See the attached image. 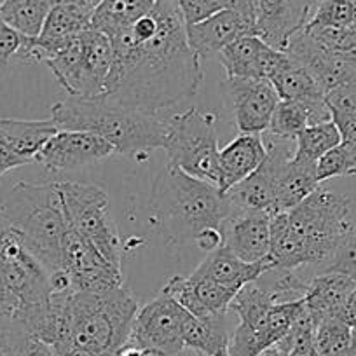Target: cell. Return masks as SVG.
Masks as SVG:
<instances>
[{"label":"cell","instance_id":"1","mask_svg":"<svg viewBox=\"0 0 356 356\" xmlns=\"http://www.w3.org/2000/svg\"><path fill=\"white\" fill-rule=\"evenodd\" d=\"M157 26L136 39L128 29L114 37V61L105 86L108 102L143 114L170 118L197 95L201 58L191 47L177 0H156Z\"/></svg>","mask_w":356,"mask_h":356},{"label":"cell","instance_id":"2","mask_svg":"<svg viewBox=\"0 0 356 356\" xmlns=\"http://www.w3.org/2000/svg\"><path fill=\"white\" fill-rule=\"evenodd\" d=\"M356 225V203L346 194L318 187L292 210L271 215L275 271H296L327 262Z\"/></svg>","mask_w":356,"mask_h":356},{"label":"cell","instance_id":"3","mask_svg":"<svg viewBox=\"0 0 356 356\" xmlns=\"http://www.w3.org/2000/svg\"><path fill=\"white\" fill-rule=\"evenodd\" d=\"M51 119L60 129L89 131L107 140L118 154L140 157L163 149L168 118L112 104L105 97H68L53 105Z\"/></svg>","mask_w":356,"mask_h":356},{"label":"cell","instance_id":"4","mask_svg":"<svg viewBox=\"0 0 356 356\" xmlns=\"http://www.w3.org/2000/svg\"><path fill=\"white\" fill-rule=\"evenodd\" d=\"M150 207L171 241H193L207 229H224L231 204L217 186L168 164L156 177Z\"/></svg>","mask_w":356,"mask_h":356},{"label":"cell","instance_id":"5","mask_svg":"<svg viewBox=\"0 0 356 356\" xmlns=\"http://www.w3.org/2000/svg\"><path fill=\"white\" fill-rule=\"evenodd\" d=\"M0 215L51 273L63 269L68 222L58 184L18 182L0 197Z\"/></svg>","mask_w":356,"mask_h":356},{"label":"cell","instance_id":"6","mask_svg":"<svg viewBox=\"0 0 356 356\" xmlns=\"http://www.w3.org/2000/svg\"><path fill=\"white\" fill-rule=\"evenodd\" d=\"M138 309L136 297L122 286L72 292L67 299V342L98 356L115 355L128 342Z\"/></svg>","mask_w":356,"mask_h":356},{"label":"cell","instance_id":"7","mask_svg":"<svg viewBox=\"0 0 356 356\" xmlns=\"http://www.w3.org/2000/svg\"><path fill=\"white\" fill-rule=\"evenodd\" d=\"M302 299L275 302L271 292L259 282L243 286L232 299L229 311H234L239 325L229 335V356H260L275 348L292 327Z\"/></svg>","mask_w":356,"mask_h":356},{"label":"cell","instance_id":"8","mask_svg":"<svg viewBox=\"0 0 356 356\" xmlns=\"http://www.w3.org/2000/svg\"><path fill=\"white\" fill-rule=\"evenodd\" d=\"M163 149L166 150L170 166L218 187L220 150L217 115L197 108L171 114L166 121Z\"/></svg>","mask_w":356,"mask_h":356},{"label":"cell","instance_id":"9","mask_svg":"<svg viewBox=\"0 0 356 356\" xmlns=\"http://www.w3.org/2000/svg\"><path fill=\"white\" fill-rule=\"evenodd\" d=\"M56 184L63 197L68 225L84 236L118 271H122V245L108 215L107 193L98 186L72 180Z\"/></svg>","mask_w":356,"mask_h":356},{"label":"cell","instance_id":"10","mask_svg":"<svg viewBox=\"0 0 356 356\" xmlns=\"http://www.w3.org/2000/svg\"><path fill=\"white\" fill-rule=\"evenodd\" d=\"M187 318L189 313L177 300L161 292L138 309L128 342L156 349L164 356H178L186 349L184 325Z\"/></svg>","mask_w":356,"mask_h":356},{"label":"cell","instance_id":"11","mask_svg":"<svg viewBox=\"0 0 356 356\" xmlns=\"http://www.w3.org/2000/svg\"><path fill=\"white\" fill-rule=\"evenodd\" d=\"M63 269L70 276L75 292H104L122 286V271H118L70 225L63 241Z\"/></svg>","mask_w":356,"mask_h":356},{"label":"cell","instance_id":"12","mask_svg":"<svg viewBox=\"0 0 356 356\" xmlns=\"http://www.w3.org/2000/svg\"><path fill=\"white\" fill-rule=\"evenodd\" d=\"M112 154H115L114 147L95 133L60 129L37 154L35 161L47 171L61 173L89 166Z\"/></svg>","mask_w":356,"mask_h":356},{"label":"cell","instance_id":"13","mask_svg":"<svg viewBox=\"0 0 356 356\" xmlns=\"http://www.w3.org/2000/svg\"><path fill=\"white\" fill-rule=\"evenodd\" d=\"M283 53L306 68L323 89L325 95L337 86L356 79V54H342L325 49L304 30L292 37Z\"/></svg>","mask_w":356,"mask_h":356},{"label":"cell","instance_id":"14","mask_svg":"<svg viewBox=\"0 0 356 356\" xmlns=\"http://www.w3.org/2000/svg\"><path fill=\"white\" fill-rule=\"evenodd\" d=\"M229 95L234 107V121L241 133L262 135L269 128L271 115L280 97L275 86L267 79H227Z\"/></svg>","mask_w":356,"mask_h":356},{"label":"cell","instance_id":"15","mask_svg":"<svg viewBox=\"0 0 356 356\" xmlns=\"http://www.w3.org/2000/svg\"><path fill=\"white\" fill-rule=\"evenodd\" d=\"M313 0H257L255 35L285 51L293 35L306 26Z\"/></svg>","mask_w":356,"mask_h":356},{"label":"cell","instance_id":"16","mask_svg":"<svg viewBox=\"0 0 356 356\" xmlns=\"http://www.w3.org/2000/svg\"><path fill=\"white\" fill-rule=\"evenodd\" d=\"M227 79H267L286 61V53L275 49L257 35H243L217 54Z\"/></svg>","mask_w":356,"mask_h":356},{"label":"cell","instance_id":"17","mask_svg":"<svg viewBox=\"0 0 356 356\" xmlns=\"http://www.w3.org/2000/svg\"><path fill=\"white\" fill-rule=\"evenodd\" d=\"M283 140L269 136L266 143L267 156L264 163L250 177L236 184L225 193L231 213L236 211H267L276 213L275 201V168Z\"/></svg>","mask_w":356,"mask_h":356},{"label":"cell","instance_id":"18","mask_svg":"<svg viewBox=\"0 0 356 356\" xmlns=\"http://www.w3.org/2000/svg\"><path fill=\"white\" fill-rule=\"evenodd\" d=\"M289 140H283L280 149L278 161L275 168V201L276 213L292 210L299 203H302L309 194L320 187L316 175V163L300 159L293 156L296 149H292ZM275 215V213H273Z\"/></svg>","mask_w":356,"mask_h":356},{"label":"cell","instance_id":"19","mask_svg":"<svg viewBox=\"0 0 356 356\" xmlns=\"http://www.w3.org/2000/svg\"><path fill=\"white\" fill-rule=\"evenodd\" d=\"M224 245L245 262H262L271 253V213L236 211L224 224Z\"/></svg>","mask_w":356,"mask_h":356},{"label":"cell","instance_id":"20","mask_svg":"<svg viewBox=\"0 0 356 356\" xmlns=\"http://www.w3.org/2000/svg\"><path fill=\"white\" fill-rule=\"evenodd\" d=\"M243 35H255V25L236 9H224L203 22L187 25V39L201 60L217 56Z\"/></svg>","mask_w":356,"mask_h":356},{"label":"cell","instance_id":"21","mask_svg":"<svg viewBox=\"0 0 356 356\" xmlns=\"http://www.w3.org/2000/svg\"><path fill=\"white\" fill-rule=\"evenodd\" d=\"M271 271H275V266L269 259L262 262H245L238 255H234L227 246L222 245L220 248L213 250L196 267L194 273L238 293L243 286L259 282L262 276Z\"/></svg>","mask_w":356,"mask_h":356},{"label":"cell","instance_id":"22","mask_svg":"<svg viewBox=\"0 0 356 356\" xmlns=\"http://www.w3.org/2000/svg\"><path fill=\"white\" fill-rule=\"evenodd\" d=\"M82 46V74L81 93L82 98H97L105 95V86L111 75L114 61V46L105 33L91 29L81 33Z\"/></svg>","mask_w":356,"mask_h":356},{"label":"cell","instance_id":"23","mask_svg":"<svg viewBox=\"0 0 356 356\" xmlns=\"http://www.w3.org/2000/svg\"><path fill=\"white\" fill-rule=\"evenodd\" d=\"M267 156L266 142L262 135L257 133H239L229 145L220 150L218 163H220V193H227L229 189L245 180L253 173Z\"/></svg>","mask_w":356,"mask_h":356},{"label":"cell","instance_id":"24","mask_svg":"<svg viewBox=\"0 0 356 356\" xmlns=\"http://www.w3.org/2000/svg\"><path fill=\"white\" fill-rule=\"evenodd\" d=\"M356 289V282L349 276L341 273L323 271L321 275L314 276L311 282H307V292L304 296L307 309L311 311L314 318V323L318 320L327 316H339L341 309L344 307L346 300L349 299Z\"/></svg>","mask_w":356,"mask_h":356},{"label":"cell","instance_id":"25","mask_svg":"<svg viewBox=\"0 0 356 356\" xmlns=\"http://www.w3.org/2000/svg\"><path fill=\"white\" fill-rule=\"evenodd\" d=\"M332 121L330 108L327 107V102L320 105H306L300 102L280 100L275 112L271 115V122L267 133L269 136H275L280 140H289L296 142L297 136L311 124L318 122Z\"/></svg>","mask_w":356,"mask_h":356},{"label":"cell","instance_id":"26","mask_svg":"<svg viewBox=\"0 0 356 356\" xmlns=\"http://www.w3.org/2000/svg\"><path fill=\"white\" fill-rule=\"evenodd\" d=\"M60 131L53 119L44 121H25V119H0V135L11 145V149L29 163L35 161L37 154L49 142L51 136Z\"/></svg>","mask_w":356,"mask_h":356},{"label":"cell","instance_id":"27","mask_svg":"<svg viewBox=\"0 0 356 356\" xmlns=\"http://www.w3.org/2000/svg\"><path fill=\"white\" fill-rule=\"evenodd\" d=\"M280 100L300 102L306 105L325 104V93L313 75L286 54V61L271 77Z\"/></svg>","mask_w":356,"mask_h":356},{"label":"cell","instance_id":"28","mask_svg":"<svg viewBox=\"0 0 356 356\" xmlns=\"http://www.w3.org/2000/svg\"><path fill=\"white\" fill-rule=\"evenodd\" d=\"M156 0H100L91 16V29L114 39L152 9Z\"/></svg>","mask_w":356,"mask_h":356},{"label":"cell","instance_id":"29","mask_svg":"<svg viewBox=\"0 0 356 356\" xmlns=\"http://www.w3.org/2000/svg\"><path fill=\"white\" fill-rule=\"evenodd\" d=\"M184 344L204 356H213L227 349L229 334L225 314L210 318H196L189 314L184 325Z\"/></svg>","mask_w":356,"mask_h":356},{"label":"cell","instance_id":"30","mask_svg":"<svg viewBox=\"0 0 356 356\" xmlns=\"http://www.w3.org/2000/svg\"><path fill=\"white\" fill-rule=\"evenodd\" d=\"M51 8L49 0H4L0 4V16L22 37L35 39L42 32Z\"/></svg>","mask_w":356,"mask_h":356},{"label":"cell","instance_id":"31","mask_svg":"<svg viewBox=\"0 0 356 356\" xmlns=\"http://www.w3.org/2000/svg\"><path fill=\"white\" fill-rule=\"evenodd\" d=\"M332 121L341 133L342 143L356 152V79L337 86L325 95Z\"/></svg>","mask_w":356,"mask_h":356},{"label":"cell","instance_id":"32","mask_svg":"<svg viewBox=\"0 0 356 356\" xmlns=\"http://www.w3.org/2000/svg\"><path fill=\"white\" fill-rule=\"evenodd\" d=\"M56 81L60 82L68 93V97H79L81 93V74H82V46L81 35L68 40L61 46L49 60L46 61Z\"/></svg>","mask_w":356,"mask_h":356},{"label":"cell","instance_id":"33","mask_svg":"<svg viewBox=\"0 0 356 356\" xmlns=\"http://www.w3.org/2000/svg\"><path fill=\"white\" fill-rule=\"evenodd\" d=\"M341 142V133H339L334 121L318 122V124L307 126V128L297 136L296 152H293V156L316 163L321 156H325L328 150L337 147Z\"/></svg>","mask_w":356,"mask_h":356},{"label":"cell","instance_id":"34","mask_svg":"<svg viewBox=\"0 0 356 356\" xmlns=\"http://www.w3.org/2000/svg\"><path fill=\"white\" fill-rule=\"evenodd\" d=\"M353 342L349 325L335 316L318 320L314 328V346L320 356H348Z\"/></svg>","mask_w":356,"mask_h":356},{"label":"cell","instance_id":"35","mask_svg":"<svg viewBox=\"0 0 356 356\" xmlns=\"http://www.w3.org/2000/svg\"><path fill=\"white\" fill-rule=\"evenodd\" d=\"M189 282L193 285L194 292H196L197 299H200V302L203 304V307L208 311L210 316H218V314L227 313L232 299L236 297V292L217 285L215 282L197 275V273H193L189 276Z\"/></svg>","mask_w":356,"mask_h":356},{"label":"cell","instance_id":"36","mask_svg":"<svg viewBox=\"0 0 356 356\" xmlns=\"http://www.w3.org/2000/svg\"><path fill=\"white\" fill-rule=\"evenodd\" d=\"M316 175L320 184L330 178L356 175V152L341 142L316 161Z\"/></svg>","mask_w":356,"mask_h":356},{"label":"cell","instance_id":"37","mask_svg":"<svg viewBox=\"0 0 356 356\" xmlns=\"http://www.w3.org/2000/svg\"><path fill=\"white\" fill-rule=\"evenodd\" d=\"M32 335L18 318H0V356H19Z\"/></svg>","mask_w":356,"mask_h":356},{"label":"cell","instance_id":"38","mask_svg":"<svg viewBox=\"0 0 356 356\" xmlns=\"http://www.w3.org/2000/svg\"><path fill=\"white\" fill-rule=\"evenodd\" d=\"M238 0H177L186 25H194L224 9H234Z\"/></svg>","mask_w":356,"mask_h":356},{"label":"cell","instance_id":"39","mask_svg":"<svg viewBox=\"0 0 356 356\" xmlns=\"http://www.w3.org/2000/svg\"><path fill=\"white\" fill-rule=\"evenodd\" d=\"M327 262L325 271L341 273L356 282V225L342 239L341 245L335 248L334 255Z\"/></svg>","mask_w":356,"mask_h":356},{"label":"cell","instance_id":"40","mask_svg":"<svg viewBox=\"0 0 356 356\" xmlns=\"http://www.w3.org/2000/svg\"><path fill=\"white\" fill-rule=\"evenodd\" d=\"M25 164H29V161L19 156V154H16L11 149V145L0 135V177L8 173V171L15 170V168L25 166Z\"/></svg>","mask_w":356,"mask_h":356},{"label":"cell","instance_id":"41","mask_svg":"<svg viewBox=\"0 0 356 356\" xmlns=\"http://www.w3.org/2000/svg\"><path fill=\"white\" fill-rule=\"evenodd\" d=\"M337 318L339 320L344 321L346 325H349L353 332H356V289H355V292L349 296V299L346 300L344 307H342Z\"/></svg>","mask_w":356,"mask_h":356},{"label":"cell","instance_id":"42","mask_svg":"<svg viewBox=\"0 0 356 356\" xmlns=\"http://www.w3.org/2000/svg\"><path fill=\"white\" fill-rule=\"evenodd\" d=\"M19 356H54V353H53V348H51L49 344H46V342L32 337Z\"/></svg>","mask_w":356,"mask_h":356},{"label":"cell","instance_id":"43","mask_svg":"<svg viewBox=\"0 0 356 356\" xmlns=\"http://www.w3.org/2000/svg\"><path fill=\"white\" fill-rule=\"evenodd\" d=\"M53 348L54 356H98L95 353L88 351L84 348H79V346L70 344V342H65V344H54Z\"/></svg>","mask_w":356,"mask_h":356},{"label":"cell","instance_id":"44","mask_svg":"<svg viewBox=\"0 0 356 356\" xmlns=\"http://www.w3.org/2000/svg\"><path fill=\"white\" fill-rule=\"evenodd\" d=\"M118 356H164V355L163 353L156 351V349L143 348V346L133 344V342H126V344L118 351Z\"/></svg>","mask_w":356,"mask_h":356},{"label":"cell","instance_id":"45","mask_svg":"<svg viewBox=\"0 0 356 356\" xmlns=\"http://www.w3.org/2000/svg\"><path fill=\"white\" fill-rule=\"evenodd\" d=\"M351 9V16H353V26H356V0H346Z\"/></svg>","mask_w":356,"mask_h":356},{"label":"cell","instance_id":"46","mask_svg":"<svg viewBox=\"0 0 356 356\" xmlns=\"http://www.w3.org/2000/svg\"><path fill=\"white\" fill-rule=\"evenodd\" d=\"M260 356H285V355H283V353H280L276 348H271V349H267L266 353H262Z\"/></svg>","mask_w":356,"mask_h":356},{"label":"cell","instance_id":"47","mask_svg":"<svg viewBox=\"0 0 356 356\" xmlns=\"http://www.w3.org/2000/svg\"><path fill=\"white\" fill-rule=\"evenodd\" d=\"M348 356H356V332H353V342H351V349H349Z\"/></svg>","mask_w":356,"mask_h":356},{"label":"cell","instance_id":"48","mask_svg":"<svg viewBox=\"0 0 356 356\" xmlns=\"http://www.w3.org/2000/svg\"><path fill=\"white\" fill-rule=\"evenodd\" d=\"M6 26H8V25H6V23H4V19H2V16H0V33L4 32V30H6Z\"/></svg>","mask_w":356,"mask_h":356},{"label":"cell","instance_id":"49","mask_svg":"<svg viewBox=\"0 0 356 356\" xmlns=\"http://www.w3.org/2000/svg\"><path fill=\"white\" fill-rule=\"evenodd\" d=\"M197 356H204V355H197ZM213 356H229V355H227V349H224V351L217 353V355H213Z\"/></svg>","mask_w":356,"mask_h":356},{"label":"cell","instance_id":"50","mask_svg":"<svg viewBox=\"0 0 356 356\" xmlns=\"http://www.w3.org/2000/svg\"><path fill=\"white\" fill-rule=\"evenodd\" d=\"M108 356H118V353H115V355H108Z\"/></svg>","mask_w":356,"mask_h":356},{"label":"cell","instance_id":"51","mask_svg":"<svg viewBox=\"0 0 356 356\" xmlns=\"http://www.w3.org/2000/svg\"><path fill=\"white\" fill-rule=\"evenodd\" d=\"M2 2H4V0H0V4H2Z\"/></svg>","mask_w":356,"mask_h":356}]
</instances>
